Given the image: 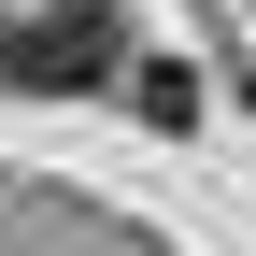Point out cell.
<instances>
[{
  "mask_svg": "<svg viewBox=\"0 0 256 256\" xmlns=\"http://www.w3.org/2000/svg\"><path fill=\"white\" fill-rule=\"evenodd\" d=\"M0 86H28V100L114 86V14L100 0H28V14H0Z\"/></svg>",
  "mask_w": 256,
  "mask_h": 256,
  "instance_id": "6da1fadb",
  "label": "cell"
}]
</instances>
